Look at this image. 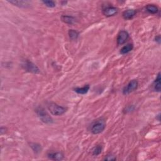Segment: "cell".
<instances>
[{
    "label": "cell",
    "mask_w": 161,
    "mask_h": 161,
    "mask_svg": "<svg viewBox=\"0 0 161 161\" xmlns=\"http://www.w3.org/2000/svg\"><path fill=\"white\" fill-rule=\"evenodd\" d=\"M47 108L50 112V113L54 116L62 115L67 111V108L55 103H49L47 105Z\"/></svg>",
    "instance_id": "obj_1"
},
{
    "label": "cell",
    "mask_w": 161,
    "mask_h": 161,
    "mask_svg": "<svg viewBox=\"0 0 161 161\" xmlns=\"http://www.w3.org/2000/svg\"><path fill=\"white\" fill-rule=\"evenodd\" d=\"M106 123L103 119H99L93 123L91 127V133L96 135L101 133L105 129Z\"/></svg>",
    "instance_id": "obj_2"
},
{
    "label": "cell",
    "mask_w": 161,
    "mask_h": 161,
    "mask_svg": "<svg viewBox=\"0 0 161 161\" xmlns=\"http://www.w3.org/2000/svg\"><path fill=\"white\" fill-rule=\"evenodd\" d=\"M35 112L37 116L42 121H43L45 123H52L53 122L52 118L50 117V116L47 113L46 110L42 107H38L36 109Z\"/></svg>",
    "instance_id": "obj_3"
},
{
    "label": "cell",
    "mask_w": 161,
    "mask_h": 161,
    "mask_svg": "<svg viewBox=\"0 0 161 161\" xmlns=\"http://www.w3.org/2000/svg\"><path fill=\"white\" fill-rule=\"evenodd\" d=\"M138 83L137 80H131L128 83V85L125 87L123 89V94L125 95H127L130 94V93L133 92L135 90H136L138 88Z\"/></svg>",
    "instance_id": "obj_4"
},
{
    "label": "cell",
    "mask_w": 161,
    "mask_h": 161,
    "mask_svg": "<svg viewBox=\"0 0 161 161\" xmlns=\"http://www.w3.org/2000/svg\"><path fill=\"white\" fill-rule=\"evenodd\" d=\"M22 66L24 67V69L25 70L30 72L37 74V73H39L40 72L39 69L38 68V67L36 65H35L34 63H32L28 60L25 61V63L23 64V66Z\"/></svg>",
    "instance_id": "obj_5"
},
{
    "label": "cell",
    "mask_w": 161,
    "mask_h": 161,
    "mask_svg": "<svg viewBox=\"0 0 161 161\" xmlns=\"http://www.w3.org/2000/svg\"><path fill=\"white\" fill-rule=\"evenodd\" d=\"M128 37H129V34H128L127 31H125V30L120 31V33H119L118 35L117 39L118 46H121V45L124 44L128 40Z\"/></svg>",
    "instance_id": "obj_6"
},
{
    "label": "cell",
    "mask_w": 161,
    "mask_h": 161,
    "mask_svg": "<svg viewBox=\"0 0 161 161\" xmlns=\"http://www.w3.org/2000/svg\"><path fill=\"white\" fill-rule=\"evenodd\" d=\"M118 9L117 8L114 7V6H108V7L105 8L103 10V13L106 17H110L112 16H115L118 13Z\"/></svg>",
    "instance_id": "obj_7"
},
{
    "label": "cell",
    "mask_w": 161,
    "mask_h": 161,
    "mask_svg": "<svg viewBox=\"0 0 161 161\" xmlns=\"http://www.w3.org/2000/svg\"><path fill=\"white\" fill-rule=\"evenodd\" d=\"M8 2L14 6H18V7L21 8H27L30 7L31 5V3L28 1H21H21H15V0H12V1H8Z\"/></svg>",
    "instance_id": "obj_8"
},
{
    "label": "cell",
    "mask_w": 161,
    "mask_h": 161,
    "mask_svg": "<svg viewBox=\"0 0 161 161\" xmlns=\"http://www.w3.org/2000/svg\"><path fill=\"white\" fill-rule=\"evenodd\" d=\"M48 157L53 160H61L64 159V154L61 152H50L48 154Z\"/></svg>",
    "instance_id": "obj_9"
},
{
    "label": "cell",
    "mask_w": 161,
    "mask_h": 161,
    "mask_svg": "<svg viewBox=\"0 0 161 161\" xmlns=\"http://www.w3.org/2000/svg\"><path fill=\"white\" fill-rule=\"evenodd\" d=\"M136 13L137 11L135 9H130L124 11L122 15H123V17L125 20H130V19L134 17L135 14H136Z\"/></svg>",
    "instance_id": "obj_10"
},
{
    "label": "cell",
    "mask_w": 161,
    "mask_h": 161,
    "mask_svg": "<svg viewBox=\"0 0 161 161\" xmlns=\"http://www.w3.org/2000/svg\"><path fill=\"white\" fill-rule=\"evenodd\" d=\"M161 78H160V73L159 72L158 74H157V78L155 80V81L154 83V89L155 91L157 92L160 91V88H161Z\"/></svg>",
    "instance_id": "obj_11"
},
{
    "label": "cell",
    "mask_w": 161,
    "mask_h": 161,
    "mask_svg": "<svg viewBox=\"0 0 161 161\" xmlns=\"http://www.w3.org/2000/svg\"><path fill=\"white\" fill-rule=\"evenodd\" d=\"M61 19H62V21L63 22H64V23L66 24H69V25H72L76 21L75 18L73 17H71V16H68V15L62 16Z\"/></svg>",
    "instance_id": "obj_12"
},
{
    "label": "cell",
    "mask_w": 161,
    "mask_h": 161,
    "mask_svg": "<svg viewBox=\"0 0 161 161\" xmlns=\"http://www.w3.org/2000/svg\"><path fill=\"white\" fill-rule=\"evenodd\" d=\"M133 49V45L132 44H128L126 46H123L120 49V52L121 54H127L128 52H130V51H131Z\"/></svg>",
    "instance_id": "obj_13"
},
{
    "label": "cell",
    "mask_w": 161,
    "mask_h": 161,
    "mask_svg": "<svg viewBox=\"0 0 161 161\" xmlns=\"http://www.w3.org/2000/svg\"><path fill=\"white\" fill-rule=\"evenodd\" d=\"M89 88V85H85L84 87H82V88H76L74 90L79 95H85L88 92Z\"/></svg>",
    "instance_id": "obj_14"
},
{
    "label": "cell",
    "mask_w": 161,
    "mask_h": 161,
    "mask_svg": "<svg viewBox=\"0 0 161 161\" xmlns=\"http://www.w3.org/2000/svg\"><path fill=\"white\" fill-rule=\"evenodd\" d=\"M147 11L151 14H156L159 11V9L157 6L154 5H147L146 6Z\"/></svg>",
    "instance_id": "obj_15"
},
{
    "label": "cell",
    "mask_w": 161,
    "mask_h": 161,
    "mask_svg": "<svg viewBox=\"0 0 161 161\" xmlns=\"http://www.w3.org/2000/svg\"><path fill=\"white\" fill-rule=\"evenodd\" d=\"M30 146L32 150L34 151V152L36 154H38L41 152L42 147L40 144H38L37 143H30Z\"/></svg>",
    "instance_id": "obj_16"
},
{
    "label": "cell",
    "mask_w": 161,
    "mask_h": 161,
    "mask_svg": "<svg viewBox=\"0 0 161 161\" xmlns=\"http://www.w3.org/2000/svg\"><path fill=\"white\" fill-rule=\"evenodd\" d=\"M69 35L70 38V40H75L79 37V32L74 30H69Z\"/></svg>",
    "instance_id": "obj_17"
},
{
    "label": "cell",
    "mask_w": 161,
    "mask_h": 161,
    "mask_svg": "<svg viewBox=\"0 0 161 161\" xmlns=\"http://www.w3.org/2000/svg\"><path fill=\"white\" fill-rule=\"evenodd\" d=\"M102 152V146H96L92 150L93 156H97L99 155Z\"/></svg>",
    "instance_id": "obj_18"
},
{
    "label": "cell",
    "mask_w": 161,
    "mask_h": 161,
    "mask_svg": "<svg viewBox=\"0 0 161 161\" xmlns=\"http://www.w3.org/2000/svg\"><path fill=\"white\" fill-rule=\"evenodd\" d=\"M42 3L49 8L56 7V3L53 1H47V0H46V1H42Z\"/></svg>",
    "instance_id": "obj_19"
},
{
    "label": "cell",
    "mask_w": 161,
    "mask_h": 161,
    "mask_svg": "<svg viewBox=\"0 0 161 161\" xmlns=\"http://www.w3.org/2000/svg\"><path fill=\"white\" fill-rule=\"evenodd\" d=\"M105 160H108V161H112V160H117V158H116V157L113 155L109 154V155H108V156L105 157Z\"/></svg>",
    "instance_id": "obj_20"
},
{
    "label": "cell",
    "mask_w": 161,
    "mask_h": 161,
    "mask_svg": "<svg viewBox=\"0 0 161 161\" xmlns=\"http://www.w3.org/2000/svg\"><path fill=\"white\" fill-rule=\"evenodd\" d=\"M6 128L5 127H1L0 128V133H1V135H3V133H5Z\"/></svg>",
    "instance_id": "obj_21"
},
{
    "label": "cell",
    "mask_w": 161,
    "mask_h": 161,
    "mask_svg": "<svg viewBox=\"0 0 161 161\" xmlns=\"http://www.w3.org/2000/svg\"><path fill=\"white\" fill-rule=\"evenodd\" d=\"M156 41L157 42H158L159 44L160 43V36H158V37H156Z\"/></svg>",
    "instance_id": "obj_22"
}]
</instances>
